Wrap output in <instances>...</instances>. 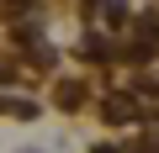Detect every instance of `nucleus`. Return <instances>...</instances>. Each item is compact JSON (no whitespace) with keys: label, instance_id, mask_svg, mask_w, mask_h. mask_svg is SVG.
<instances>
[]
</instances>
